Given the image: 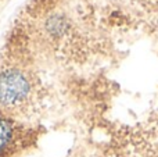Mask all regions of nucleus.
<instances>
[{"instance_id":"nucleus-2","label":"nucleus","mask_w":158,"mask_h":157,"mask_svg":"<svg viewBox=\"0 0 158 157\" xmlns=\"http://www.w3.org/2000/svg\"><path fill=\"white\" fill-rule=\"evenodd\" d=\"M13 141V125L0 117V153H3Z\"/></svg>"},{"instance_id":"nucleus-1","label":"nucleus","mask_w":158,"mask_h":157,"mask_svg":"<svg viewBox=\"0 0 158 157\" xmlns=\"http://www.w3.org/2000/svg\"><path fill=\"white\" fill-rule=\"evenodd\" d=\"M35 93L33 79L18 67L0 70V107L7 111L24 108Z\"/></svg>"}]
</instances>
